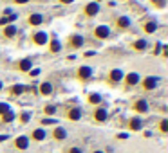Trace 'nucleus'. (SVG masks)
<instances>
[{"instance_id": "19", "label": "nucleus", "mask_w": 168, "mask_h": 153, "mask_svg": "<svg viewBox=\"0 0 168 153\" xmlns=\"http://www.w3.org/2000/svg\"><path fill=\"white\" fill-rule=\"evenodd\" d=\"M118 25H119L121 29H125V27H129V25H130V20L127 18V16H121V18L118 20Z\"/></svg>"}, {"instance_id": "1", "label": "nucleus", "mask_w": 168, "mask_h": 153, "mask_svg": "<svg viewBox=\"0 0 168 153\" xmlns=\"http://www.w3.org/2000/svg\"><path fill=\"white\" fill-rule=\"evenodd\" d=\"M94 36L99 38V40H105V38L110 36V29L107 27V25H98L96 31H94Z\"/></svg>"}, {"instance_id": "24", "label": "nucleus", "mask_w": 168, "mask_h": 153, "mask_svg": "<svg viewBox=\"0 0 168 153\" xmlns=\"http://www.w3.org/2000/svg\"><path fill=\"white\" fill-rule=\"evenodd\" d=\"M156 29H157V24H156V22H148V24L145 25V31H146V32H154Z\"/></svg>"}, {"instance_id": "5", "label": "nucleus", "mask_w": 168, "mask_h": 153, "mask_svg": "<svg viewBox=\"0 0 168 153\" xmlns=\"http://www.w3.org/2000/svg\"><path fill=\"white\" fill-rule=\"evenodd\" d=\"M123 70H119V69H114V70H110V81H114V83H119L123 79Z\"/></svg>"}, {"instance_id": "21", "label": "nucleus", "mask_w": 168, "mask_h": 153, "mask_svg": "<svg viewBox=\"0 0 168 153\" xmlns=\"http://www.w3.org/2000/svg\"><path fill=\"white\" fill-rule=\"evenodd\" d=\"M134 49H137V51L146 49V40H137V42L134 43Z\"/></svg>"}, {"instance_id": "30", "label": "nucleus", "mask_w": 168, "mask_h": 153, "mask_svg": "<svg viewBox=\"0 0 168 153\" xmlns=\"http://www.w3.org/2000/svg\"><path fill=\"white\" fill-rule=\"evenodd\" d=\"M22 123H29V119H31V114H27V112H25V114H22Z\"/></svg>"}, {"instance_id": "33", "label": "nucleus", "mask_w": 168, "mask_h": 153, "mask_svg": "<svg viewBox=\"0 0 168 153\" xmlns=\"http://www.w3.org/2000/svg\"><path fill=\"white\" fill-rule=\"evenodd\" d=\"M69 153H83L82 150H80V148H71V151Z\"/></svg>"}, {"instance_id": "28", "label": "nucleus", "mask_w": 168, "mask_h": 153, "mask_svg": "<svg viewBox=\"0 0 168 153\" xmlns=\"http://www.w3.org/2000/svg\"><path fill=\"white\" fill-rule=\"evenodd\" d=\"M51 51L52 52H60V51H62V45H60L58 42H52L51 43Z\"/></svg>"}, {"instance_id": "25", "label": "nucleus", "mask_w": 168, "mask_h": 153, "mask_svg": "<svg viewBox=\"0 0 168 153\" xmlns=\"http://www.w3.org/2000/svg\"><path fill=\"white\" fill-rule=\"evenodd\" d=\"M11 108H9V104L7 103H0V115H4V114H7Z\"/></svg>"}, {"instance_id": "22", "label": "nucleus", "mask_w": 168, "mask_h": 153, "mask_svg": "<svg viewBox=\"0 0 168 153\" xmlns=\"http://www.w3.org/2000/svg\"><path fill=\"white\" fill-rule=\"evenodd\" d=\"M13 119H15V114H13V110H9L7 114H4V115H2V121H4V123H11Z\"/></svg>"}, {"instance_id": "12", "label": "nucleus", "mask_w": 168, "mask_h": 153, "mask_svg": "<svg viewBox=\"0 0 168 153\" xmlns=\"http://www.w3.org/2000/svg\"><path fill=\"white\" fill-rule=\"evenodd\" d=\"M67 117H69L71 121H78V119L82 117V108H72L69 114H67Z\"/></svg>"}, {"instance_id": "27", "label": "nucleus", "mask_w": 168, "mask_h": 153, "mask_svg": "<svg viewBox=\"0 0 168 153\" xmlns=\"http://www.w3.org/2000/svg\"><path fill=\"white\" fill-rule=\"evenodd\" d=\"M54 112H56V106H54V104H49V106H45V114H47V115H52Z\"/></svg>"}, {"instance_id": "4", "label": "nucleus", "mask_w": 168, "mask_h": 153, "mask_svg": "<svg viewBox=\"0 0 168 153\" xmlns=\"http://www.w3.org/2000/svg\"><path fill=\"white\" fill-rule=\"evenodd\" d=\"M98 13H99L98 2H90V4L85 7V15H89V16H94V15H98Z\"/></svg>"}, {"instance_id": "39", "label": "nucleus", "mask_w": 168, "mask_h": 153, "mask_svg": "<svg viewBox=\"0 0 168 153\" xmlns=\"http://www.w3.org/2000/svg\"><path fill=\"white\" fill-rule=\"evenodd\" d=\"M0 90H2V81H0Z\"/></svg>"}, {"instance_id": "34", "label": "nucleus", "mask_w": 168, "mask_h": 153, "mask_svg": "<svg viewBox=\"0 0 168 153\" xmlns=\"http://www.w3.org/2000/svg\"><path fill=\"white\" fill-rule=\"evenodd\" d=\"M0 24H2V25H5V24H7V16H4V18H0Z\"/></svg>"}, {"instance_id": "36", "label": "nucleus", "mask_w": 168, "mask_h": 153, "mask_svg": "<svg viewBox=\"0 0 168 153\" xmlns=\"http://www.w3.org/2000/svg\"><path fill=\"white\" fill-rule=\"evenodd\" d=\"M15 2H16V4H27L29 0H15Z\"/></svg>"}, {"instance_id": "37", "label": "nucleus", "mask_w": 168, "mask_h": 153, "mask_svg": "<svg viewBox=\"0 0 168 153\" xmlns=\"http://www.w3.org/2000/svg\"><path fill=\"white\" fill-rule=\"evenodd\" d=\"M62 2H63V4H72L74 0H62Z\"/></svg>"}, {"instance_id": "8", "label": "nucleus", "mask_w": 168, "mask_h": 153, "mask_svg": "<svg viewBox=\"0 0 168 153\" xmlns=\"http://www.w3.org/2000/svg\"><path fill=\"white\" fill-rule=\"evenodd\" d=\"M78 76L82 78V79L90 78V76H92V69H90V67H80V70H78Z\"/></svg>"}, {"instance_id": "16", "label": "nucleus", "mask_w": 168, "mask_h": 153, "mask_svg": "<svg viewBox=\"0 0 168 153\" xmlns=\"http://www.w3.org/2000/svg\"><path fill=\"white\" fill-rule=\"evenodd\" d=\"M42 15H38V13H35V15H31L29 16V24L31 25H40V24H42Z\"/></svg>"}, {"instance_id": "13", "label": "nucleus", "mask_w": 168, "mask_h": 153, "mask_svg": "<svg viewBox=\"0 0 168 153\" xmlns=\"http://www.w3.org/2000/svg\"><path fill=\"white\" fill-rule=\"evenodd\" d=\"M141 128H143V123H141V119H139V117H134L132 121H130V130L139 131Z\"/></svg>"}, {"instance_id": "11", "label": "nucleus", "mask_w": 168, "mask_h": 153, "mask_svg": "<svg viewBox=\"0 0 168 153\" xmlns=\"http://www.w3.org/2000/svg\"><path fill=\"white\" fill-rule=\"evenodd\" d=\"M52 135H54L56 141H63V139H67V130H63V128H60V126H58Z\"/></svg>"}, {"instance_id": "41", "label": "nucleus", "mask_w": 168, "mask_h": 153, "mask_svg": "<svg viewBox=\"0 0 168 153\" xmlns=\"http://www.w3.org/2000/svg\"><path fill=\"white\" fill-rule=\"evenodd\" d=\"M96 2H98V0H96Z\"/></svg>"}, {"instance_id": "18", "label": "nucleus", "mask_w": 168, "mask_h": 153, "mask_svg": "<svg viewBox=\"0 0 168 153\" xmlns=\"http://www.w3.org/2000/svg\"><path fill=\"white\" fill-rule=\"evenodd\" d=\"M4 34L7 36V38H11V36H15V34H16V27H15V25H7V27L4 29Z\"/></svg>"}, {"instance_id": "6", "label": "nucleus", "mask_w": 168, "mask_h": 153, "mask_svg": "<svg viewBox=\"0 0 168 153\" xmlns=\"http://www.w3.org/2000/svg\"><path fill=\"white\" fill-rule=\"evenodd\" d=\"M94 119H96V121H99V123L107 121V110H105V108H98L96 112H94Z\"/></svg>"}, {"instance_id": "29", "label": "nucleus", "mask_w": 168, "mask_h": 153, "mask_svg": "<svg viewBox=\"0 0 168 153\" xmlns=\"http://www.w3.org/2000/svg\"><path fill=\"white\" fill-rule=\"evenodd\" d=\"M161 131H168V121H166V119L161 121Z\"/></svg>"}, {"instance_id": "7", "label": "nucleus", "mask_w": 168, "mask_h": 153, "mask_svg": "<svg viewBox=\"0 0 168 153\" xmlns=\"http://www.w3.org/2000/svg\"><path fill=\"white\" fill-rule=\"evenodd\" d=\"M33 40H35V43H38V45H44V43H47V34L45 32H36L35 36H33Z\"/></svg>"}, {"instance_id": "14", "label": "nucleus", "mask_w": 168, "mask_h": 153, "mask_svg": "<svg viewBox=\"0 0 168 153\" xmlns=\"http://www.w3.org/2000/svg\"><path fill=\"white\" fill-rule=\"evenodd\" d=\"M71 45H72V47H82V45H83V36H80V34H76V36H72L71 38Z\"/></svg>"}, {"instance_id": "17", "label": "nucleus", "mask_w": 168, "mask_h": 153, "mask_svg": "<svg viewBox=\"0 0 168 153\" xmlns=\"http://www.w3.org/2000/svg\"><path fill=\"white\" fill-rule=\"evenodd\" d=\"M33 139H35V141H44V139H45V131L42 128H36L35 131H33Z\"/></svg>"}, {"instance_id": "26", "label": "nucleus", "mask_w": 168, "mask_h": 153, "mask_svg": "<svg viewBox=\"0 0 168 153\" xmlns=\"http://www.w3.org/2000/svg\"><path fill=\"white\" fill-rule=\"evenodd\" d=\"M22 92H24V86L22 85H15V86H13V94H15V96H20Z\"/></svg>"}, {"instance_id": "2", "label": "nucleus", "mask_w": 168, "mask_h": 153, "mask_svg": "<svg viewBox=\"0 0 168 153\" xmlns=\"http://www.w3.org/2000/svg\"><path fill=\"white\" fill-rule=\"evenodd\" d=\"M157 83H159V78H154V76H150V78H146L145 81H143V86L146 90H154L157 86Z\"/></svg>"}, {"instance_id": "35", "label": "nucleus", "mask_w": 168, "mask_h": 153, "mask_svg": "<svg viewBox=\"0 0 168 153\" xmlns=\"http://www.w3.org/2000/svg\"><path fill=\"white\" fill-rule=\"evenodd\" d=\"M118 139H129V135H127V133H119Z\"/></svg>"}, {"instance_id": "23", "label": "nucleus", "mask_w": 168, "mask_h": 153, "mask_svg": "<svg viewBox=\"0 0 168 153\" xmlns=\"http://www.w3.org/2000/svg\"><path fill=\"white\" fill-rule=\"evenodd\" d=\"M20 69L22 70H31V59H22V61H20Z\"/></svg>"}, {"instance_id": "31", "label": "nucleus", "mask_w": 168, "mask_h": 153, "mask_svg": "<svg viewBox=\"0 0 168 153\" xmlns=\"http://www.w3.org/2000/svg\"><path fill=\"white\" fill-rule=\"evenodd\" d=\"M42 123H44V124H56V121H54V119H44Z\"/></svg>"}, {"instance_id": "20", "label": "nucleus", "mask_w": 168, "mask_h": 153, "mask_svg": "<svg viewBox=\"0 0 168 153\" xmlns=\"http://www.w3.org/2000/svg\"><path fill=\"white\" fill-rule=\"evenodd\" d=\"M89 103H92V104L101 103V96H99V94H90L89 96Z\"/></svg>"}, {"instance_id": "10", "label": "nucleus", "mask_w": 168, "mask_h": 153, "mask_svg": "<svg viewBox=\"0 0 168 153\" xmlns=\"http://www.w3.org/2000/svg\"><path fill=\"white\" fill-rule=\"evenodd\" d=\"M134 108H136L137 112H141V114H145V112L148 110V104H146L145 99H139V101H137L136 104H134Z\"/></svg>"}, {"instance_id": "40", "label": "nucleus", "mask_w": 168, "mask_h": 153, "mask_svg": "<svg viewBox=\"0 0 168 153\" xmlns=\"http://www.w3.org/2000/svg\"><path fill=\"white\" fill-rule=\"evenodd\" d=\"M94 153H103V151H94Z\"/></svg>"}, {"instance_id": "9", "label": "nucleus", "mask_w": 168, "mask_h": 153, "mask_svg": "<svg viewBox=\"0 0 168 153\" xmlns=\"http://www.w3.org/2000/svg\"><path fill=\"white\" fill-rule=\"evenodd\" d=\"M127 83H129L130 86L137 85V83H139V74H137V72H130V74L127 76Z\"/></svg>"}, {"instance_id": "32", "label": "nucleus", "mask_w": 168, "mask_h": 153, "mask_svg": "<svg viewBox=\"0 0 168 153\" xmlns=\"http://www.w3.org/2000/svg\"><path fill=\"white\" fill-rule=\"evenodd\" d=\"M29 74H31L33 78H35V76H38V74H40V69H31V72H29Z\"/></svg>"}, {"instance_id": "38", "label": "nucleus", "mask_w": 168, "mask_h": 153, "mask_svg": "<svg viewBox=\"0 0 168 153\" xmlns=\"http://www.w3.org/2000/svg\"><path fill=\"white\" fill-rule=\"evenodd\" d=\"M5 139H7V135H0V142H2V141H5Z\"/></svg>"}, {"instance_id": "15", "label": "nucleus", "mask_w": 168, "mask_h": 153, "mask_svg": "<svg viewBox=\"0 0 168 153\" xmlns=\"http://www.w3.org/2000/svg\"><path fill=\"white\" fill-rule=\"evenodd\" d=\"M40 92H42L44 96L52 94V85L51 83H42V85H40Z\"/></svg>"}, {"instance_id": "3", "label": "nucleus", "mask_w": 168, "mask_h": 153, "mask_svg": "<svg viewBox=\"0 0 168 153\" xmlns=\"http://www.w3.org/2000/svg\"><path fill=\"white\" fill-rule=\"evenodd\" d=\"M15 146L18 150H27V146H29V139L25 137V135H20L16 141H15Z\"/></svg>"}]
</instances>
